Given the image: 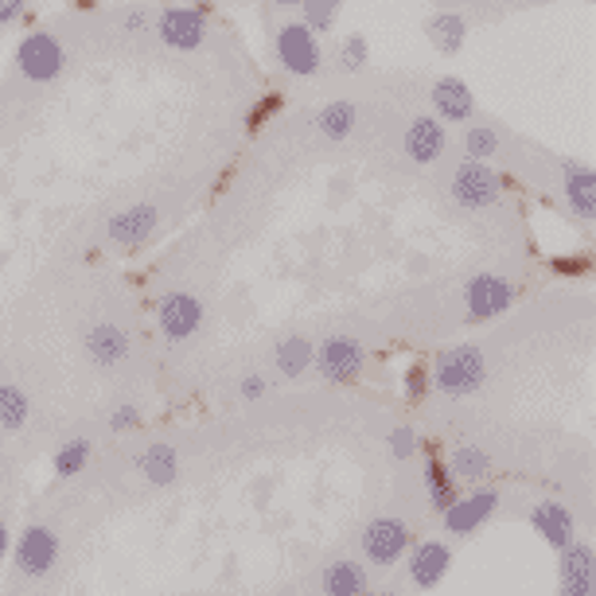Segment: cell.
<instances>
[{
	"instance_id": "obj_1",
	"label": "cell",
	"mask_w": 596,
	"mask_h": 596,
	"mask_svg": "<svg viewBox=\"0 0 596 596\" xmlns=\"http://www.w3.org/2000/svg\"><path fill=\"white\" fill-rule=\"evenodd\" d=\"M484 378H487V358L484 351L472 347V343L441 351L433 363L437 390L449 394V398H468V394H476L479 386H484Z\"/></svg>"
},
{
	"instance_id": "obj_2",
	"label": "cell",
	"mask_w": 596,
	"mask_h": 596,
	"mask_svg": "<svg viewBox=\"0 0 596 596\" xmlns=\"http://www.w3.org/2000/svg\"><path fill=\"white\" fill-rule=\"evenodd\" d=\"M499 196H503V184L499 176L487 168V161H464L461 168L452 172V199H456V207H464V211H487V207L499 203Z\"/></svg>"
},
{
	"instance_id": "obj_3",
	"label": "cell",
	"mask_w": 596,
	"mask_h": 596,
	"mask_svg": "<svg viewBox=\"0 0 596 596\" xmlns=\"http://www.w3.org/2000/svg\"><path fill=\"white\" fill-rule=\"evenodd\" d=\"M16 67L32 82H52L63 70V47L52 32H32L20 40L16 47Z\"/></svg>"
},
{
	"instance_id": "obj_4",
	"label": "cell",
	"mask_w": 596,
	"mask_h": 596,
	"mask_svg": "<svg viewBox=\"0 0 596 596\" xmlns=\"http://www.w3.org/2000/svg\"><path fill=\"white\" fill-rule=\"evenodd\" d=\"M277 59L289 75L297 78H312L320 70V43H316V32L305 24H285L277 32Z\"/></svg>"
},
{
	"instance_id": "obj_5",
	"label": "cell",
	"mask_w": 596,
	"mask_h": 596,
	"mask_svg": "<svg viewBox=\"0 0 596 596\" xmlns=\"http://www.w3.org/2000/svg\"><path fill=\"white\" fill-rule=\"evenodd\" d=\"M515 285L499 273H479L464 285V305H468V320H495L511 308Z\"/></svg>"
},
{
	"instance_id": "obj_6",
	"label": "cell",
	"mask_w": 596,
	"mask_h": 596,
	"mask_svg": "<svg viewBox=\"0 0 596 596\" xmlns=\"http://www.w3.org/2000/svg\"><path fill=\"white\" fill-rule=\"evenodd\" d=\"M156 35L172 52H199L207 43V16L196 9H164L156 16Z\"/></svg>"
},
{
	"instance_id": "obj_7",
	"label": "cell",
	"mask_w": 596,
	"mask_h": 596,
	"mask_svg": "<svg viewBox=\"0 0 596 596\" xmlns=\"http://www.w3.org/2000/svg\"><path fill=\"white\" fill-rule=\"evenodd\" d=\"M156 222H161V211H156L153 203H133L106 222V234H110L113 246L133 250V246H141L148 234H156Z\"/></svg>"
},
{
	"instance_id": "obj_8",
	"label": "cell",
	"mask_w": 596,
	"mask_h": 596,
	"mask_svg": "<svg viewBox=\"0 0 596 596\" xmlns=\"http://www.w3.org/2000/svg\"><path fill=\"white\" fill-rule=\"evenodd\" d=\"M312 363L324 371L328 383H355L358 371H363V347L355 340H347V335H335V340H328L324 347L316 351Z\"/></svg>"
},
{
	"instance_id": "obj_9",
	"label": "cell",
	"mask_w": 596,
	"mask_h": 596,
	"mask_svg": "<svg viewBox=\"0 0 596 596\" xmlns=\"http://www.w3.org/2000/svg\"><path fill=\"white\" fill-rule=\"evenodd\" d=\"M203 324V305L191 293H168L161 300V332L164 340H188Z\"/></svg>"
},
{
	"instance_id": "obj_10",
	"label": "cell",
	"mask_w": 596,
	"mask_h": 596,
	"mask_svg": "<svg viewBox=\"0 0 596 596\" xmlns=\"http://www.w3.org/2000/svg\"><path fill=\"white\" fill-rule=\"evenodd\" d=\"M55 558H59V542L47 527H27L16 542V565L20 573L27 577H43V573L52 570Z\"/></svg>"
},
{
	"instance_id": "obj_11",
	"label": "cell",
	"mask_w": 596,
	"mask_h": 596,
	"mask_svg": "<svg viewBox=\"0 0 596 596\" xmlns=\"http://www.w3.org/2000/svg\"><path fill=\"white\" fill-rule=\"evenodd\" d=\"M406 545H409V530H406V522H398V519H375L363 534L366 558L378 565H394L401 554H406Z\"/></svg>"
},
{
	"instance_id": "obj_12",
	"label": "cell",
	"mask_w": 596,
	"mask_h": 596,
	"mask_svg": "<svg viewBox=\"0 0 596 596\" xmlns=\"http://www.w3.org/2000/svg\"><path fill=\"white\" fill-rule=\"evenodd\" d=\"M444 141H449V133H444L441 118H413L401 145H406V156L413 164H433L444 153Z\"/></svg>"
},
{
	"instance_id": "obj_13",
	"label": "cell",
	"mask_w": 596,
	"mask_h": 596,
	"mask_svg": "<svg viewBox=\"0 0 596 596\" xmlns=\"http://www.w3.org/2000/svg\"><path fill=\"white\" fill-rule=\"evenodd\" d=\"M429 102H433L441 121H468L472 113H476V95H472L456 75L437 78L433 90H429Z\"/></svg>"
},
{
	"instance_id": "obj_14",
	"label": "cell",
	"mask_w": 596,
	"mask_h": 596,
	"mask_svg": "<svg viewBox=\"0 0 596 596\" xmlns=\"http://www.w3.org/2000/svg\"><path fill=\"white\" fill-rule=\"evenodd\" d=\"M499 507V495L492 492V487H484V492L468 495V499H456L452 507H444V527L452 530V534H472V530L479 527V522L487 519V515Z\"/></svg>"
},
{
	"instance_id": "obj_15",
	"label": "cell",
	"mask_w": 596,
	"mask_h": 596,
	"mask_svg": "<svg viewBox=\"0 0 596 596\" xmlns=\"http://www.w3.org/2000/svg\"><path fill=\"white\" fill-rule=\"evenodd\" d=\"M562 596H593V554L573 538L562 545Z\"/></svg>"
},
{
	"instance_id": "obj_16",
	"label": "cell",
	"mask_w": 596,
	"mask_h": 596,
	"mask_svg": "<svg viewBox=\"0 0 596 596\" xmlns=\"http://www.w3.org/2000/svg\"><path fill=\"white\" fill-rule=\"evenodd\" d=\"M452 565V554L444 542H421L418 550H413V558H409V577H413V585L418 588H433L437 581L449 573Z\"/></svg>"
},
{
	"instance_id": "obj_17",
	"label": "cell",
	"mask_w": 596,
	"mask_h": 596,
	"mask_svg": "<svg viewBox=\"0 0 596 596\" xmlns=\"http://www.w3.org/2000/svg\"><path fill=\"white\" fill-rule=\"evenodd\" d=\"M86 355L95 358L98 366H118L129 355V335L118 324H98L86 335Z\"/></svg>"
},
{
	"instance_id": "obj_18",
	"label": "cell",
	"mask_w": 596,
	"mask_h": 596,
	"mask_svg": "<svg viewBox=\"0 0 596 596\" xmlns=\"http://www.w3.org/2000/svg\"><path fill=\"white\" fill-rule=\"evenodd\" d=\"M530 522H534V530L554 545V550H562L573 538V515L565 511L562 503H538L534 511H530Z\"/></svg>"
},
{
	"instance_id": "obj_19",
	"label": "cell",
	"mask_w": 596,
	"mask_h": 596,
	"mask_svg": "<svg viewBox=\"0 0 596 596\" xmlns=\"http://www.w3.org/2000/svg\"><path fill=\"white\" fill-rule=\"evenodd\" d=\"M565 199L581 219L596 214V176L585 164H565Z\"/></svg>"
},
{
	"instance_id": "obj_20",
	"label": "cell",
	"mask_w": 596,
	"mask_h": 596,
	"mask_svg": "<svg viewBox=\"0 0 596 596\" xmlns=\"http://www.w3.org/2000/svg\"><path fill=\"white\" fill-rule=\"evenodd\" d=\"M429 40H433L437 52L456 55L464 47V40H468V24L456 12H441V16L429 20Z\"/></svg>"
},
{
	"instance_id": "obj_21",
	"label": "cell",
	"mask_w": 596,
	"mask_h": 596,
	"mask_svg": "<svg viewBox=\"0 0 596 596\" xmlns=\"http://www.w3.org/2000/svg\"><path fill=\"white\" fill-rule=\"evenodd\" d=\"M312 355L316 347L305 340V335H289V340L277 343V351H273V358H277V371H282L285 378H300L312 366Z\"/></svg>"
},
{
	"instance_id": "obj_22",
	"label": "cell",
	"mask_w": 596,
	"mask_h": 596,
	"mask_svg": "<svg viewBox=\"0 0 596 596\" xmlns=\"http://www.w3.org/2000/svg\"><path fill=\"white\" fill-rule=\"evenodd\" d=\"M358 121V110L355 102H332L320 110V118H316V129L328 136V141H347L351 129H355Z\"/></svg>"
},
{
	"instance_id": "obj_23",
	"label": "cell",
	"mask_w": 596,
	"mask_h": 596,
	"mask_svg": "<svg viewBox=\"0 0 596 596\" xmlns=\"http://www.w3.org/2000/svg\"><path fill=\"white\" fill-rule=\"evenodd\" d=\"M136 468L145 472L148 484L164 487V484H172V479H176V452H172L168 444H153V449L136 461Z\"/></svg>"
},
{
	"instance_id": "obj_24",
	"label": "cell",
	"mask_w": 596,
	"mask_h": 596,
	"mask_svg": "<svg viewBox=\"0 0 596 596\" xmlns=\"http://www.w3.org/2000/svg\"><path fill=\"white\" fill-rule=\"evenodd\" d=\"M426 479H429V499H433L437 511H444V507H452V503L461 499V492H456V476H452L449 464L437 461V456L429 461Z\"/></svg>"
},
{
	"instance_id": "obj_25",
	"label": "cell",
	"mask_w": 596,
	"mask_h": 596,
	"mask_svg": "<svg viewBox=\"0 0 596 596\" xmlns=\"http://www.w3.org/2000/svg\"><path fill=\"white\" fill-rule=\"evenodd\" d=\"M324 588H328V596H363V588H366L363 565H355V562L332 565L324 577Z\"/></svg>"
},
{
	"instance_id": "obj_26",
	"label": "cell",
	"mask_w": 596,
	"mask_h": 596,
	"mask_svg": "<svg viewBox=\"0 0 596 596\" xmlns=\"http://www.w3.org/2000/svg\"><path fill=\"white\" fill-rule=\"evenodd\" d=\"M449 472L456 479H484L492 472V456L484 449H472V444H461V449L452 452Z\"/></svg>"
},
{
	"instance_id": "obj_27",
	"label": "cell",
	"mask_w": 596,
	"mask_h": 596,
	"mask_svg": "<svg viewBox=\"0 0 596 596\" xmlns=\"http://www.w3.org/2000/svg\"><path fill=\"white\" fill-rule=\"evenodd\" d=\"M340 4L343 0H300L297 9H300V24L312 27V32H332L335 16H340Z\"/></svg>"
},
{
	"instance_id": "obj_28",
	"label": "cell",
	"mask_w": 596,
	"mask_h": 596,
	"mask_svg": "<svg viewBox=\"0 0 596 596\" xmlns=\"http://www.w3.org/2000/svg\"><path fill=\"white\" fill-rule=\"evenodd\" d=\"M27 421V398L24 390H16V386H0V429H9V433H16L20 426Z\"/></svg>"
},
{
	"instance_id": "obj_29",
	"label": "cell",
	"mask_w": 596,
	"mask_h": 596,
	"mask_svg": "<svg viewBox=\"0 0 596 596\" xmlns=\"http://www.w3.org/2000/svg\"><path fill=\"white\" fill-rule=\"evenodd\" d=\"M86 461H90V441H67L59 452H55V476H63V479H70V476H78V472L86 468Z\"/></svg>"
},
{
	"instance_id": "obj_30",
	"label": "cell",
	"mask_w": 596,
	"mask_h": 596,
	"mask_svg": "<svg viewBox=\"0 0 596 596\" xmlns=\"http://www.w3.org/2000/svg\"><path fill=\"white\" fill-rule=\"evenodd\" d=\"M464 148H468V161H492L499 153V133L492 125H472L464 133Z\"/></svg>"
},
{
	"instance_id": "obj_31",
	"label": "cell",
	"mask_w": 596,
	"mask_h": 596,
	"mask_svg": "<svg viewBox=\"0 0 596 596\" xmlns=\"http://www.w3.org/2000/svg\"><path fill=\"white\" fill-rule=\"evenodd\" d=\"M366 59H371V47H366L363 35H347L340 47V67L343 70H363Z\"/></svg>"
},
{
	"instance_id": "obj_32",
	"label": "cell",
	"mask_w": 596,
	"mask_h": 596,
	"mask_svg": "<svg viewBox=\"0 0 596 596\" xmlns=\"http://www.w3.org/2000/svg\"><path fill=\"white\" fill-rule=\"evenodd\" d=\"M406 398L409 401H426L429 398V371H426V366H409V371H406Z\"/></svg>"
},
{
	"instance_id": "obj_33",
	"label": "cell",
	"mask_w": 596,
	"mask_h": 596,
	"mask_svg": "<svg viewBox=\"0 0 596 596\" xmlns=\"http://www.w3.org/2000/svg\"><path fill=\"white\" fill-rule=\"evenodd\" d=\"M390 452L398 456V461L413 456V452H418V433H413L409 426H398V429L390 433Z\"/></svg>"
},
{
	"instance_id": "obj_34",
	"label": "cell",
	"mask_w": 596,
	"mask_h": 596,
	"mask_svg": "<svg viewBox=\"0 0 596 596\" xmlns=\"http://www.w3.org/2000/svg\"><path fill=\"white\" fill-rule=\"evenodd\" d=\"M136 421H141V413H136V406H118V409H113L110 426L118 429V433H125V429H133Z\"/></svg>"
},
{
	"instance_id": "obj_35",
	"label": "cell",
	"mask_w": 596,
	"mask_h": 596,
	"mask_svg": "<svg viewBox=\"0 0 596 596\" xmlns=\"http://www.w3.org/2000/svg\"><path fill=\"white\" fill-rule=\"evenodd\" d=\"M265 390H269V383H265L262 375H246V378H242V398H262Z\"/></svg>"
},
{
	"instance_id": "obj_36",
	"label": "cell",
	"mask_w": 596,
	"mask_h": 596,
	"mask_svg": "<svg viewBox=\"0 0 596 596\" xmlns=\"http://www.w3.org/2000/svg\"><path fill=\"white\" fill-rule=\"evenodd\" d=\"M20 12H24V0H0V27L20 20Z\"/></svg>"
},
{
	"instance_id": "obj_37",
	"label": "cell",
	"mask_w": 596,
	"mask_h": 596,
	"mask_svg": "<svg viewBox=\"0 0 596 596\" xmlns=\"http://www.w3.org/2000/svg\"><path fill=\"white\" fill-rule=\"evenodd\" d=\"M148 20H145V12H133V16H129V27H136V32H141V27H145Z\"/></svg>"
},
{
	"instance_id": "obj_38",
	"label": "cell",
	"mask_w": 596,
	"mask_h": 596,
	"mask_svg": "<svg viewBox=\"0 0 596 596\" xmlns=\"http://www.w3.org/2000/svg\"><path fill=\"white\" fill-rule=\"evenodd\" d=\"M4 550H9V530H4V522H0V558H4Z\"/></svg>"
},
{
	"instance_id": "obj_39",
	"label": "cell",
	"mask_w": 596,
	"mask_h": 596,
	"mask_svg": "<svg viewBox=\"0 0 596 596\" xmlns=\"http://www.w3.org/2000/svg\"><path fill=\"white\" fill-rule=\"evenodd\" d=\"M273 4H277V9H297L300 0H273Z\"/></svg>"
}]
</instances>
